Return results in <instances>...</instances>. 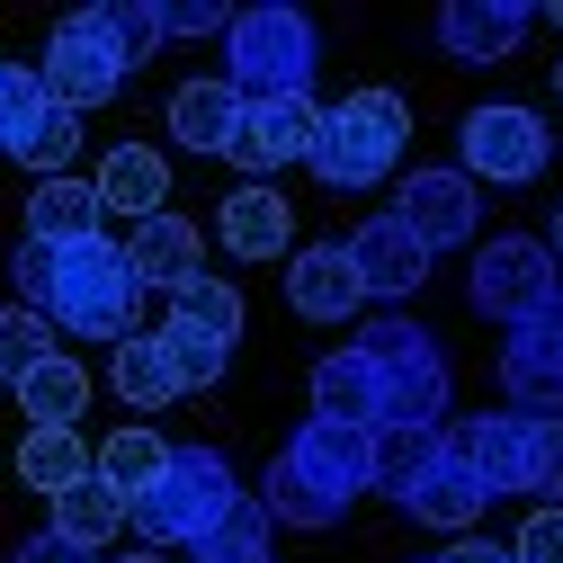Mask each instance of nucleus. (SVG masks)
Listing matches in <instances>:
<instances>
[{
  "mask_svg": "<svg viewBox=\"0 0 563 563\" xmlns=\"http://www.w3.org/2000/svg\"><path fill=\"white\" fill-rule=\"evenodd\" d=\"M10 277H19V305L27 313H45V322H63L73 340H108V349H125L134 340V268H125V242H19V260H10Z\"/></svg>",
  "mask_w": 563,
  "mask_h": 563,
  "instance_id": "obj_1",
  "label": "nucleus"
},
{
  "mask_svg": "<svg viewBox=\"0 0 563 563\" xmlns=\"http://www.w3.org/2000/svg\"><path fill=\"white\" fill-rule=\"evenodd\" d=\"M242 510V483L216 448H170V474L134 501V528H144V545H197V537H216L224 519Z\"/></svg>",
  "mask_w": 563,
  "mask_h": 563,
  "instance_id": "obj_2",
  "label": "nucleus"
},
{
  "mask_svg": "<svg viewBox=\"0 0 563 563\" xmlns=\"http://www.w3.org/2000/svg\"><path fill=\"white\" fill-rule=\"evenodd\" d=\"M224 81L260 108V99H305L313 90V19L305 10H233L224 27Z\"/></svg>",
  "mask_w": 563,
  "mask_h": 563,
  "instance_id": "obj_3",
  "label": "nucleus"
},
{
  "mask_svg": "<svg viewBox=\"0 0 563 563\" xmlns=\"http://www.w3.org/2000/svg\"><path fill=\"white\" fill-rule=\"evenodd\" d=\"M358 349H367V367L385 385V430H439L448 420V349L402 313H376L358 331Z\"/></svg>",
  "mask_w": 563,
  "mask_h": 563,
  "instance_id": "obj_4",
  "label": "nucleus"
},
{
  "mask_svg": "<svg viewBox=\"0 0 563 563\" xmlns=\"http://www.w3.org/2000/svg\"><path fill=\"white\" fill-rule=\"evenodd\" d=\"M402 99L394 90H349L340 108H322V134H313V179L322 188H376L394 162H402Z\"/></svg>",
  "mask_w": 563,
  "mask_h": 563,
  "instance_id": "obj_5",
  "label": "nucleus"
},
{
  "mask_svg": "<svg viewBox=\"0 0 563 563\" xmlns=\"http://www.w3.org/2000/svg\"><path fill=\"white\" fill-rule=\"evenodd\" d=\"M277 465H287L313 501L349 510L358 492H376V430H349V420H296V439L277 448Z\"/></svg>",
  "mask_w": 563,
  "mask_h": 563,
  "instance_id": "obj_6",
  "label": "nucleus"
},
{
  "mask_svg": "<svg viewBox=\"0 0 563 563\" xmlns=\"http://www.w3.org/2000/svg\"><path fill=\"white\" fill-rule=\"evenodd\" d=\"M554 296H563V260H554L545 242L501 233V242L474 251V305H483L492 322H528V313H545Z\"/></svg>",
  "mask_w": 563,
  "mask_h": 563,
  "instance_id": "obj_7",
  "label": "nucleus"
},
{
  "mask_svg": "<svg viewBox=\"0 0 563 563\" xmlns=\"http://www.w3.org/2000/svg\"><path fill=\"white\" fill-rule=\"evenodd\" d=\"M36 73H45V99H54V108H73V117H81V108H108V99L125 90V63L108 54V36H99L90 10H73V19L54 27V45H45Z\"/></svg>",
  "mask_w": 563,
  "mask_h": 563,
  "instance_id": "obj_8",
  "label": "nucleus"
},
{
  "mask_svg": "<svg viewBox=\"0 0 563 563\" xmlns=\"http://www.w3.org/2000/svg\"><path fill=\"white\" fill-rule=\"evenodd\" d=\"M465 179L483 188H519V179H537L545 170V125H537V108H474L465 117Z\"/></svg>",
  "mask_w": 563,
  "mask_h": 563,
  "instance_id": "obj_9",
  "label": "nucleus"
},
{
  "mask_svg": "<svg viewBox=\"0 0 563 563\" xmlns=\"http://www.w3.org/2000/svg\"><path fill=\"white\" fill-rule=\"evenodd\" d=\"M501 394H510V411H563V296L545 305V313H528V322H510V340H501Z\"/></svg>",
  "mask_w": 563,
  "mask_h": 563,
  "instance_id": "obj_10",
  "label": "nucleus"
},
{
  "mask_svg": "<svg viewBox=\"0 0 563 563\" xmlns=\"http://www.w3.org/2000/svg\"><path fill=\"white\" fill-rule=\"evenodd\" d=\"M528 439H537V411H474L448 420V456H465V474L501 501V492H528Z\"/></svg>",
  "mask_w": 563,
  "mask_h": 563,
  "instance_id": "obj_11",
  "label": "nucleus"
},
{
  "mask_svg": "<svg viewBox=\"0 0 563 563\" xmlns=\"http://www.w3.org/2000/svg\"><path fill=\"white\" fill-rule=\"evenodd\" d=\"M313 134H322V108H313V90L305 99H260V108H242V134H233V170H251V179H268L277 162H313Z\"/></svg>",
  "mask_w": 563,
  "mask_h": 563,
  "instance_id": "obj_12",
  "label": "nucleus"
},
{
  "mask_svg": "<svg viewBox=\"0 0 563 563\" xmlns=\"http://www.w3.org/2000/svg\"><path fill=\"white\" fill-rule=\"evenodd\" d=\"M125 268H134V287H162V296H179V287H197L206 277V233L188 224V216H144L134 224V242H125Z\"/></svg>",
  "mask_w": 563,
  "mask_h": 563,
  "instance_id": "obj_13",
  "label": "nucleus"
},
{
  "mask_svg": "<svg viewBox=\"0 0 563 563\" xmlns=\"http://www.w3.org/2000/svg\"><path fill=\"white\" fill-rule=\"evenodd\" d=\"M394 224H402L420 251H448V242H465V233H474V179H465V170H420V179H402Z\"/></svg>",
  "mask_w": 563,
  "mask_h": 563,
  "instance_id": "obj_14",
  "label": "nucleus"
},
{
  "mask_svg": "<svg viewBox=\"0 0 563 563\" xmlns=\"http://www.w3.org/2000/svg\"><path fill=\"white\" fill-rule=\"evenodd\" d=\"M349 268H358L367 296H411L420 277H430V251H420L394 216H367L358 233H349Z\"/></svg>",
  "mask_w": 563,
  "mask_h": 563,
  "instance_id": "obj_15",
  "label": "nucleus"
},
{
  "mask_svg": "<svg viewBox=\"0 0 563 563\" xmlns=\"http://www.w3.org/2000/svg\"><path fill=\"white\" fill-rule=\"evenodd\" d=\"M528 27H537V10H519V0H456V10H439V45L456 63H501Z\"/></svg>",
  "mask_w": 563,
  "mask_h": 563,
  "instance_id": "obj_16",
  "label": "nucleus"
},
{
  "mask_svg": "<svg viewBox=\"0 0 563 563\" xmlns=\"http://www.w3.org/2000/svg\"><path fill=\"white\" fill-rule=\"evenodd\" d=\"M313 420H349V430H385V385L367 367V349H331L313 367Z\"/></svg>",
  "mask_w": 563,
  "mask_h": 563,
  "instance_id": "obj_17",
  "label": "nucleus"
},
{
  "mask_svg": "<svg viewBox=\"0 0 563 563\" xmlns=\"http://www.w3.org/2000/svg\"><path fill=\"white\" fill-rule=\"evenodd\" d=\"M287 296H296L305 322H349V313H358V296H367L358 268H349V242H313V251H296Z\"/></svg>",
  "mask_w": 563,
  "mask_h": 563,
  "instance_id": "obj_18",
  "label": "nucleus"
},
{
  "mask_svg": "<svg viewBox=\"0 0 563 563\" xmlns=\"http://www.w3.org/2000/svg\"><path fill=\"white\" fill-rule=\"evenodd\" d=\"M242 90L216 73V81H188V90H170V134L188 153H233V134H242Z\"/></svg>",
  "mask_w": 563,
  "mask_h": 563,
  "instance_id": "obj_19",
  "label": "nucleus"
},
{
  "mask_svg": "<svg viewBox=\"0 0 563 563\" xmlns=\"http://www.w3.org/2000/svg\"><path fill=\"white\" fill-rule=\"evenodd\" d=\"M90 474H99L108 492H125V510H134V501H144V492L170 474V439L144 430V420H125V430H108V439L90 448Z\"/></svg>",
  "mask_w": 563,
  "mask_h": 563,
  "instance_id": "obj_20",
  "label": "nucleus"
},
{
  "mask_svg": "<svg viewBox=\"0 0 563 563\" xmlns=\"http://www.w3.org/2000/svg\"><path fill=\"white\" fill-rule=\"evenodd\" d=\"M287 233H296V206L277 197L268 179H242V188L224 197V251H242V260H277V251H287Z\"/></svg>",
  "mask_w": 563,
  "mask_h": 563,
  "instance_id": "obj_21",
  "label": "nucleus"
},
{
  "mask_svg": "<svg viewBox=\"0 0 563 563\" xmlns=\"http://www.w3.org/2000/svg\"><path fill=\"white\" fill-rule=\"evenodd\" d=\"M108 206H99V179H36L27 197V242H99Z\"/></svg>",
  "mask_w": 563,
  "mask_h": 563,
  "instance_id": "obj_22",
  "label": "nucleus"
},
{
  "mask_svg": "<svg viewBox=\"0 0 563 563\" xmlns=\"http://www.w3.org/2000/svg\"><path fill=\"white\" fill-rule=\"evenodd\" d=\"M162 197H170V162L162 153H144V144H117L108 162H99V206L108 216H162Z\"/></svg>",
  "mask_w": 563,
  "mask_h": 563,
  "instance_id": "obj_23",
  "label": "nucleus"
},
{
  "mask_svg": "<svg viewBox=\"0 0 563 563\" xmlns=\"http://www.w3.org/2000/svg\"><path fill=\"white\" fill-rule=\"evenodd\" d=\"M81 402H90V376H81L73 349H54L45 367H27V376H19V411H27V430H73Z\"/></svg>",
  "mask_w": 563,
  "mask_h": 563,
  "instance_id": "obj_24",
  "label": "nucleus"
},
{
  "mask_svg": "<svg viewBox=\"0 0 563 563\" xmlns=\"http://www.w3.org/2000/svg\"><path fill=\"white\" fill-rule=\"evenodd\" d=\"M483 501H492V492H483V483L465 474V456H448V448H439V465H430V474L402 492V510H411V519H430V528H474V519H483Z\"/></svg>",
  "mask_w": 563,
  "mask_h": 563,
  "instance_id": "obj_25",
  "label": "nucleus"
},
{
  "mask_svg": "<svg viewBox=\"0 0 563 563\" xmlns=\"http://www.w3.org/2000/svg\"><path fill=\"white\" fill-rule=\"evenodd\" d=\"M108 376H117V394L134 402V411H162L170 394H179V367H170V349H162V331H134L117 358H108Z\"/></svg>",
  "mask_w": 563,
  "mask_h": 563,
  "instance_id": "obj_26",
  "label": "nucleus"
},
{
  "mask_svg": "<svg viewBox=\"0 0 563 563\" xmlns=\"http://www.w3.org/2000/svg\"><path fill=\"white\" fill-rule=\"evenodd\" d=\"M125 519H134V510H125V492H108L99 474H81L73 492H54V528L73 537V545H90V554H99V545H108Z\"/></svg>",
  "mask_w": 563,
  "mask_h": 563,
  "instance_id": "obj_27",
  "label": "nucleus"
},
{
  "mask_svg": "<svg viewBox=\"0 0 563 563\" xmlns=\"http://www.w3.org/2000/svg\"><path fill=\"white\" fill-rule=\"evenodd\" d=\"M81 474H90L81 430H27V439H19V483H27V492H45V501H54V492H73Z\"/></svg>",
  "mask_w": 563,
  "mask_h": 563,
  "instance_id": "obj_28",
  "label": "nucleus"
},
{
  "mask_svg": "<svg viewBox=\"0 0 563 563\" xmlns=\"http://www.w3.org/2000/svg\"><path fill=\"white\" fill-rule=\"evenodd\" d=\"M73 153H81V117H73V108H45L19 144H10V162H27L36 179H73Z\"/></svg>",
  "mask_w": 563,
  "mask_h": 563,
  "instance_id": "obj_29",
  "label": "nucleus"
},
{
  "mask_svg": "<svg viewBox=\"0 0 563 563\" xmlns=\"http://www.w3.org/2000/svg\"><path fill=\"white\" fill-rule=\"evenodd\" d=\"M439 448H448V430H376V492L402 501V492L439 465Z\"/></svg>",
  "mask_w": 563,
  "mask_h": 563,
  "instance_id": "obj_30",
  "label": "nucleus"
},
{
  "mask_svg": "<svg viewBox=\"0 0 563 563\" xmlns=\"http://www.w3.org/2000/svg\"><path fill=\"white\" fill-rule=\"evenodd\" d=\"M90 19H99V36H108V54L125 63V73L162 45V10H153V0H99Z\"/></svg>",
  "mask_w": 563,
  "mask_h": 563,
  "instance_id": "obj_31",
  "label": "nucleus"
},
{
  "mask_svg": "<svg viewBox=\"0 0 563 563\" xmlns=\"http://www.w3.org/2000/svg\"><path fill=\"white\" fill-rule=\"evenodd\" d=\"M188 563H268V510L242 501L216 537H197V545H188Z\"/></svg>",
  "mask_w": 563,
  "mask_h": 563,
  "instance_id": "obj_32",
  "label": "nucleus"
},
{
  "mask_svg": "<svg viewBox=\"0 0 563 563\" xmlns=\"http://www.w3.org/2000/svg\"><path fill=\"white\" fill-rule=\"evenodd\" d=\"M170 313H179V322H197L206 340H224V349L242 340V296L224 287V277H197V287H179V296H170Z\"/></svg>",
  "mask_w": 563,
  "mask_h": 563,
  "instance_id": "obj_33",
  "label": "nucleus"
},
{
  "mask_svg": "<svg viewBox=\"0 0 563 563\" xmlns=\"http://www.w3.org/2000/svg\"><path fill=\"white\" fill-rule=\"evenodd\" d=\"M45 358H54V322L27 313V305H10V313H0V385H19V376L45 367Z\"/></svg>",
  "mask_w": 563,
  "mask_h": 563,
  "instance_id": "obj_34",
  "label": "nucleus"
},
{
  "mask_svg": "<svg viewBox=\"0 0 563 563\" xmlns=\"http://www.w3.org/2000/svg\"><path fill=\"white\" fill-rule=\"evenodd\" d=\"M162 349H170V367H179V394L216 385V376H224V358H233L224 340H206V331H197V322H179V313L162 322Z\"/></svg>",
  "mask_w": 563,
  "mask_h": 563,
  "instance_id": "obj_35",
  "label": "nucleus"
},
{
  "mask_svg": "<svg viewBox=\"0 0 563 563\" xmlns=\"http://www.w3.org/2000/svg\"><path fill=\"white\" fill-rule=\"evenodd\" d=\"M45 108H54V99H45V73H36V63H0V153H10Z\"/></svg>",
  "mask_w": 563,
  "mask_h": 563,
  "instance_id": "obj_36",
  "label": "nucleus"
},
{
  "mask_svg": "<svg viewBox=\"0 0 563 563\" xmlns=\"http://www.w3.org/2000/svg\"><path fill=\"white\" fill-rule=\"evenodd\" d=\"M528 492H545V510H563V411H545L528 439Z\"/></svg>",
  "mask_w": 563,
  "mask_h": 563,
  "instance_id": "obj_37",
  "label": "nucleus"
},
{
  "mask_svg": "<svg viewBox=\"0 0 563 563\" xmlns=\"http://www.w3.org/2000/svg\"><path fill=\"white\" fill-rule=\"evenodd\" d=\"M153 10H162V36H224L233 27L224 0H153Z\"/></svg>",
  "mask_w": 563,
  "mask_h": 563,
  "instance_id": "obj_38",
  "label": "nucleus"
},
{
  "mask_svg": "<svg viewBox=\"0 0 563 563\" xmlns=\"http://www.w3.org/2000/svg\"><path fill=\"white\" fill-rule=\"evenodd\" d=\"M510 554L519 563H563V510H528V528H519Z\"/></svg>",
  "mask_w": 563,
  "mask_h": 563,
  "instance_id": "obj_39",
  "label": "nucleus"
},
{
  "mask_svg": "<svg viewBox=\"0 0 563 563\" xmlns=\"http://www.w3.org/2000/svg\"><path fill=\"white\" fill-rule=\"evenodd\" d=\"M19 563H99V554H90V545H73L63 528H45V537H27V545H19Z\"/></svg>",
  "mask_w": 563,
  "mask_h": 563,
  "instance_id": "obj_40",
  "label": "nucleus"
},
{
  "mask_svg": "<svg viewBox=\"0 0 563 563\" xmlns=\"http://www.w3.org/2000/svg\"><path fill=\"white\" fill-rule=\"evenodd\" d=\"M439 563H519V554H510V545H483V537H465V545H448Z\"/></svg>",
  "mask_w": 563,
  "mask_h": 563,
  "instance_id": "obj_41",
  "label": "nucleus"
},
{
  "mask_svg": "<svg viewBox=\"0 0 563 563\" xmlns=\"http://www.w3.org/2000/svg\"><path fill=\"white\" fill-rule=\"evenodd\" d=\"M117 563H170V554H162V545H134V554H117Z\"/></svg>",
  "mask_w": 563,
  "mask_h": 563,
  "instance_id": "obj_42",
  "label": "nucleus"
},
{
  "mask_svg": "<svg viewBox=\"0 0 563 563\" xmlns=\"http://www.w3.org/2000/svg\"><path fill=\"white\" fill-rule=\"evenodd\" d=\"M545 251H554V260H563V206H554V233H545Z\"/></svg>",
  "mask_w": 563,
  "mask_h": 563,
  "instance_id": "obj_43",
  "label": "nucleus"
},
{
  "mask_svg": "<svg viewBox=\"0 0 563 563\" xmlns=\"http://www.w3.org/2000/svg\"><path fill=\"white\" fill-rule=\"evenodd\" d=\"M554 90H563V63H554Z\"/></svg>",
  "mask_w": 563,
  "mask_h": 563,
  "instance_id": "obj_44",
  "label": "nucleus"
},
{
  "mask_svg": "<svg viewBox=\"0 0 563 563\" xmlns=\"http://www.w3.org/2000/svg\"><path fill=\"white\" fill-rule=\"evenodd\" d=\"M554 27H563V10H554Z\"/></svg>",
  "mask_w": 563,
  "mask_h": 563,
  "instance_id": "obj_45",
  "label": "nucleus"
}]
</instances>
